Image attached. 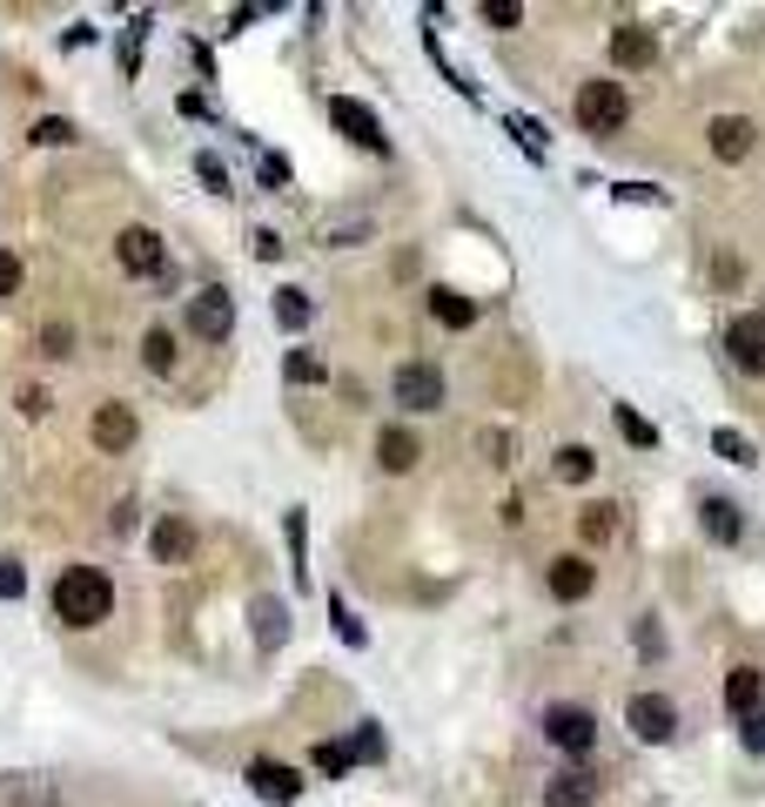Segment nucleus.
<instances>
[{
  "mask_svg": "<svg viewBox=\"0 0 765 807\" xmlns=\"http://www.w3.org/2000/svg\"><path fill=\"white\" fill-rule=\"evenodd\" d=\"M54 612H61L67 626H101L108 612H114L108 572H95V565H67L61 579H54Z\"/></svg>",
  "mask_w": 765,
  "mask_h": 807,
  "instance_id": "f257e3e1",
  "label": "nucleus"
},
{
  "mask_svg": "<svg viewBox=\"0 0 765 807\" xmlns=\"http://www.w3.org/2000/svg\"><path fill=\"white\" fill-rule=\"evenodd\" d=\"M571 114H578L584 135H618L631 122V95H625V82H578Z\"/></svg>",
  "mask_w": 765,
  "mask_h": 807,
  "instance_id": "f03ea898",
  "label": "nucleus"
},
{
  "mask_svg": "<svg viewBox=\"0 0 765 807\" xmlns=\"http://www.w3.org/2000/svg\"><path fill=\"white\" fill-rule=\"evenodd\" d=\"M625 726H631L644 747H665V741L678 734V707H671L665 694H631V700H625Z\"/></svg>",
  "mask_w": 765,
  "mask_h": 807,
  "instance_id": "7ed1b4c3",
  "label": "nucleus"
},
{
  "mask_svg": "<svg viewBox=\"0 0 765 807\" xmlns=\"http://www.w3.org/2000/svg\"><path fill=\"white\" fill-rule=\"evenodd\" d=\"M544 741H551V747H564V754H591V741H597V720H591V707L557 700V707L544 713Z\"/></svg>",
  "mask_w": 765,
  "mask_h": 807,
  "instance_id": "20e7f679",
  "label": "nucleus"
},
{
  "mask_svg": "<svg viewBox=\"0 0 765 807\" xmlns=\"http://www.w3.org/2000/svg\"><path fill=\"white\" fill-rule=\"evenodd\" d=\"M188 330H195L201 343H229V330H235V296H229V290H195V296H188Z\"/></svg>",
  "mask_w": 765,
  "mask_h": 807,
  "instance_id": "39448f33",
  "label": "nucleus"
},
{
  "mask_svg": "<svg viewBox=\"0 0 765 807\" xmlns=\"http://www.w3.org/2000/svg\"><path fill=\"white\" fill-rule=\"evenodd\" d=\"M390 398H396L403 411H436V404H443V370H436V364H396Z\"/></svg>",
  "mask_w": 765,
  "mask_h": 807,
  "instance_id": "423d86ee",
  "label": "nucleus"
},
{
  "mask_svg": "<svg viewBox=\"0 0 765 807\" xmlns=\"http://www.w3.org/2000/svg\"><path fill=\"white\" fill-rule=\"evenodd\" d=\"M114 262L121 269H128V277H161V269H169V249H161V236H155V229H121V236H114Z\"/></svg>",
  "mask_w": 765,
  "mask_h": 807,
  "instance_id": "0eeeda50",
  "label": "nucleus"
},
{
  "mask_svg": "<svg viewBox=\"0 0 765 807\" xmlns=\"http://www.w3.org/2000/svg\"><path fill=\"white\" fill-rule=\"evenodd\" d=\"M725 351H732V364H739L745 377H765V317H758V310L732 317V330H725Z\"/></svg>",
  "mask_w": 765,
  "mask_h": 807,
  "instance_id": "6e6552de",
  "label": "nucleus"
},
{
  "mask_svg": "<svg viewBox=\"0 0 765 807\" xmlns=\"http://www.w3.org/2000/svg\"><path fill=\"white\" fill-rule=\"evenodd\" d=\"M544 586H551V599H564V606H578L591 586H597V565L584 559V552H564V559H551V572H544Z\"/></svg>",
  "mask_w": 765,
  "mask_h": 807,
  "instance_id": "1a4fd4ad",
  "label": "nucleus"
},
{
  "mask_svg": "<svg viewBox=\"0 0 765 807\" xmlns=\"http://www.w3.org/2000/svg\"><path fill=\"white\" fill-rule=\"evenodd\" d=\"M330 122H336L356 148H370V156H383V148H390V142H383V122H377V114L362 108V101H349V95H336V101H330Z\"/></svg>",
  "mask_w": 765,
  "mask_h": 807,
  "instance_id": "9d476101",
  "label": "nucleus"
},
{
  "mask_svg": "<svg viewBox=\"0 0 765 807\" xmlns=\"http://www.w3.org/2000/svg\"><path fill=\"white\" fill-rule=\"evenodd\" d=\"M88 438H95V451H128V444L141 438V417H135L128 404H95Z\"/></svg>",
  "mask_w": 765,
  "mask_h": 807,
  "instance_id": "9b49d317",
  "label": "nucleus"
},
{
  "mask_svg": "<svg viewBox=\"0 0 765 807\" xmlns=\"http://www.w3.org/2000/svg\"><path fill=\"white\" fill-rule=\"evenodd\" d=\"M249 787L262 800H275V807H289L303 794V774H296V767H282V760H249Z\"/></svg>",
  "mask_w": 765,
  "mask_h": 807,
  "instance_id": "f8f14e48",
  "label": "nucleus"
},
{
  "mask_svg": "<svg viewBox=\"0 0 765 807\" xmlns=\"http://www.w3.org/2000/svg\"><path fill=\"white\" fill-rule=\"evenodd\" d=\"M752 142H758V129L745 122V114H718V122H712V156L718 162H745Z\"/></svg>",
  "mask_w": 765,
  "mask_h": 807,
  "instance_id": "ddd939ff",
  "label": "nucleus"
},
{
  "mask_svg": "<svg viewBox=\"0 0 765 807\" xmlns=\"http://www.w3.org/2000/svg\"><path fill=\"white\" fill-rule=\"evenodd\" d=\"M699 525H705L712 546H739V538H745V512L732 505V498H705V505H699Z\"/></svg>",
  "mask_w": 765,
  "mask_h": 807,
  "instance_id": "4468645a",
  "label": "nucleus"
},
{
  "mask_svg": "<svg viewBox=\"0 0 765 807\" xmlns=\"http://www.w3.org/2000/svg\"><path fill=\"white\" fill-rule=\"evenodd\" d=\"M612 61H618V68H631V74H638V68H652V61H658L652 27H631V21H625V27H612Z\"/></svg>",
  "mask_w": 765,
  "mask_h": 807,
  "instance_id": "2eb2a0df",
  "label": "nucleus"
},
{
  "mask_svg": "<svg viewBox=\"0 0 765 807\" xmlns=\"http://www.w3.org/2000/svg\"><path fill=\"white\" fill-rule=\"evenodd\" d=\"M417 457H423V444H417V431H403V425H390V431L377 438V465H383V472H417Z\"/></svg>",
  "mask_w": 765,
  "mask_h": 807,
  "instance_id": "dca6fc26",
  "label": "nucleus"
},
{
  "mask_svg": "<svg viewBox=\"0 0 765 807\" xmlns=\"http://www.w3.org/2000/svg\"><path fill=\"white\" fill-rule=\"evenodd\" d=\"M758 694H765V680H758V667H732V673H725V713H732V720H745V713H758Z\"/></svg>",
  "mask_w": 765,
  "mask_h": 807,
  "instance_id": "f3484780",
  "label": "nucleus"
},
{
  "mask_svg": "<svg viewBox=\"0 0 765 807\" xmlns=\"http://www.w3.org/2000/svg\"><path fill=\"white\" fill-rule=\"evenodd\" d=\"M430 317H436L443 330H470V323H477V303H470L464 290H430Z\"/></svg>",
  "mask_w": 765,
  "mask_h": 807,
  "instance_id": "a211bd4d",
  "label": "nucleus"
},
{
  "mask_svg": "<svg viewBox=\"0 0 765 807\" xmlns=\"http://www.w3.org/2000/svg\"><path fill=\"white\" fill-rule=\"evenodd\" d=\"M188 552H195V531H188L182 518H161V525H155V559H161V565H182Z\"/></svg>",
  "mask_w": 765,
  "mask_h": 807,
  "instance_id": "6ab92c4d",
  "label": "nucleus"
},
{
  "mask_svg": "<svg viewBox=\"0 0 765 807\" xmlns=\"http://www.w3.org/2000/svg\"><path fill=\"white\" fill-rule=\"evenodd\" d=\"M544 807H591V774H551L544 781Z\"/></svg>",
  "mask_w": 765,
  "mask_h": 807,
  "instance_id": "aec40b11",
  "label": "nucleus"
},
{
  "mask_svg": "<svg viewBox=\"0 0 765 807\" xmlns=\"http://www.w3.org/2000/svg\"><path fill=\"white\" fill-rule=\"evenodd\" d=\"M141 364H148L155 377H169V370H175V330H161V323H155V330L141 337Z\"/></svg>",
  "mask_w": 765,
  "mask_h": 807,
  "instance_id": "412c9836",
  "label": "nucleus"
},
{
  "mask_svg": "<svg viewBox=\"0 0 765 807\" xmlns=\"http://www.w3.org/2000/svg\"><path fill=\"white\" fill-rule=\"evenodd\" d=\"M551 472H557L564 485H591V472H597V457H591L584 444H564V451H557V465H551Z\"/></svg>",
  "mask_w": 765,
  "mask_h": 807,
  "instance_id": "4be33fe9",
  "label": "nucleus"
},
{
  "mask_svg": "<svg viewBox=\"0 0 765 807\" xmlns=\"http://www.w3.org/2000/svg\"><path fill=\"white\" fill-rule=\"evenodd\" d=\"M612 417H618V431H625V438H631L638 451H652V444H658V425H652V417H638L631 404H618Z\"/></svg>",
  "mask_w": 765,
  "mask_h": 807,
  "instance_id": "5701e85b",
  "label": "nucleus"
},
{
  "mask_svg": "<svg viewBox=\"0 0 765 807\" xmlns=\"http://www.w3.org/2000/svg\"><path fill=\"white\" fill-rule=\"evenodd\" d=\"M275 323L282 330H303L309 323V296L303 290H275Z\"/></svg>",
  "mask_w": 765,
  "mask_h": 807,
  "instance_id": "b1692460",
  "label": "nucleus"
},
{
  "mask_svg": "<svg viewBox=\"0 0 765 807\" xmlns=\"http://www.w3.org/2000/svg\"><path fill=\"white\" fill-rule=\"evenodd\" d=\"M256 639L262 646H282V606L275 599H256Z\"/></svg>",
  "mask_w": 765,
  "mask_h": 807,
  "instance_id": "393cba45",
  "label": "nucleus"
},
{
  "mask_svg": "<svg viewBox=\"0 0 765 807\" xmlns=\"http://www.w3.org/2000/svg\"><path fill=\"white\" fill-rule=\"evenodd\" d=\"M712 451H718V457H732V465H752V457H758L752 438H739V431H712Z\"/></svg>",
  "mask_w": 765,
  "mask_h": 807,
  "instance_id": "a878e982",
  "label": "nucleus"
},
{
  "mask_svg": "<svg viewBox=\"0 0 765 807\" xmlns=\"http://www.w3.org/2000/svg\"><path fill=\"white\" fill-rule=\"evenodd\" d=\"M618 505H584V538H591V546H604V538H612L618 531V518H612Z\"/></svg>",
  "mask_w": 765,
  "mask_h": 807,
  "instance_id": "bb28decb",
  "label": "nucleus"
},
{
  "mask_svg": "<svg viewBox=\"0 0 765 807\" xmlns=\"http://www.w3.org/2000/svg\"><path fill=\"white\" fill-rule=\"evenodd\" d=\"M523 148H531V156H544V122H538V114H510V122H504Z\"/></svg>",
  "mask_w": 765,
  "mask_h": 807,
  "instance_id": "cd10ccee",
  "label": "nucleus"
},
{
  "mask_svg": "<svg viewBox=\"0 0 765 807\" xmlns=\"http://www.w3.org/2000/svg\"><path fill=\"white\" fill-rule=\"evenodd\" d=\"M34 142H40V148H67V142H74V122L48 114V122H34Z\"/></svg>",
  "mask_w": 765,
  "mask_h": 807,
  "instance_id": "c85d7f7f",
  "label": "nucleus"
},
{
  "mask_svg": "<svg viewBox=\"0 0 765 807\" xmlns=\"http://www.w3.org/2000/svg\"><path fill=\"white\" fill-rule=\"evenodd\" d=\"M289 383H322V357H309V351H289Z\"/></svg>",
  "mask_w": 765,
  "mask_h": 807,
  "instance_id": "c756f323",
  "label": "nucleus"
},
{
  "mask_svg": "<svg viewBox=\"0 0 765 807\" xmlns=\"http://www.w3.org/2000/svg\"><path fill=\"white\" fill-rule=\"evenodd\" d=\"M27 592V565L21 559H0V599H21Z\"/></svg>",
  "mask_w": 765,
  "mask_h": 807,
  "instance_id": "7c9ffc66",
  "label": "nucleus"
},
{
  "mask_svg": "<svg viewBox=\"0 0 765 807\" xmlns=\"http://www.w3.org/2000/svg\"><path fill=\"white\" fill-rule=\"evenodd\" d=\"M349 760H356V754L336 747V741H322V747H316V767H322V774H349Z\"/></svg>",
  "mask_w": 765,
  "mask_h": 807,
  "instance_id": "2f4dec72",
  "label": "nucleus"
},
{
  "mask_svg": "<svg viewBox=\"0 0 765 807\" xmlns=\"http://www.w3.org/2000/svg\"><path fill=\"white\" fill-rule=\"evenodd\" d=\"M40 351H48V357H74V330L67 323H48V330H40Z\"/></svg>",
  "mask_w": 765,
  "mask_h": 807,
  "instance_id": "473e14b6",
  "label": "nucleus"
},
{
  "mask_svg": "<svg viewBox=\"0 0 765 807\" xmlns=\"http://www.w3.org/2000/svg\"><path fill=\"white\" fill-rule=\"evenodd\" d=\"M8 296H21V256L0 249V303H8Z\"/></svg>",
  "mask_w": 765,
  "mask_h": 807,
  "instance_id": "72a5a7b5",
  "label": "nucleus"
},
{
  "mask_svg": "<svg viewBox=\"0 0 765 807\" xmlns=\"http://www.w3.org/2000/svg\"><path fill=\"white\" fill-rule=\"evenodd\" d=\"M483 21H491V27H517L523 8H510V0H491V8H483Z\"/></svg>",
  "mask_w": 765,
  "mask_h": 807,
  "instance_id": "f704fd0d",
  "label": "nucleus"
},
{
  "mask_svg": "<svg viewBox=\"0 0 765 807\" xmlns=\"http://www.w3.org/2000/svg\"><path fill=\"white\" fill-rule=\"evenodd\" d=\"M739 726H745V747H752V754H765V707H758V713H745Z\"/></svg>",
  "mask_w": 765,
  "mask_h": 807,
  "instance_id": "c9c22d12",
  "label": "nucleus"
},
{
  "mask_svg": "<svg viewBox=\"0 0 765 807\" xmlns=\"http://www.w3.org/2000/svg\"><path fill=\"white\" fill-rule=\"evenodd\" d=\"M356 760H377L383 754V734H377V726H362V734H356V747H349Z\"/></svg>",
  "mask_w": 765,
  "mask_h": 807,
  "instance_id": "e433bc0d",
  "label": "nucleus"
},
{
  "mask_svg": "<svg viewBox=\"0 0 765 807\" xmlns=\"http://www.w3.org/2000/svg\"><path fill=\"white\" fill-rule=\"evenodd\" d=\"M256 256H262V262L282 256V236H275V229H256Z\"/></svg>",
  "mask_w": 765,
  "mask_h": 807,
  "instance_id": "4c0bfd02",
  "label": "nucleus"
},
{
  "mask_svg": "<svg viewBox=\"0 0 765 807\" xmlns=\"http://www.w3.org/2000/svg\"><path fill=\"white\" fill-rule=\"evenodd\" d=\"M336 633H343V639H349V646H362V626H356V620H349V606H343V599H336Z\"/></svg>",
  "mask_w": 765,
  "mask_h": 807,
  "instance_id": "58836bf2",
  "label": "nucleus"
},
{
  "mask_svg": "<svg viewBox=\"0 0 765 807\" xmlns=\"http://www.w3.org/2000/svg\"><path fill=\"white\" fill-rule=\"evenodd\" d=\"M201 182H209V188H229V175H222V162H215V156H201Z\"/></svg>",
  "mask_w": 765,
  "mask_h": 807,
  "instance_id": "ea45409f",
  "label": "nucleus"
}]
</instances>
